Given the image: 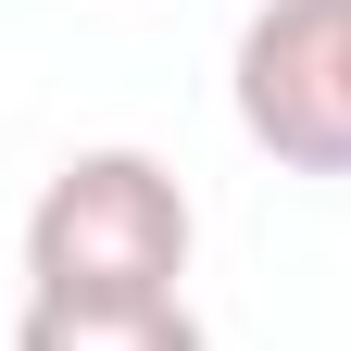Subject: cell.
Here are the masks:
<instances>
[{
    "label": "cell",
    "mask_w": 351,
    "mask_h": 351,
    "mask_svg": "<svg viewBox=\"0 0 351 351\" xmlns=\"http://www.w3.org/2000/svg\"><path fill=\"white\" fill-rule=\"evenodd\" d=\"M201 213L151 151H75L25 213V276L38 301H176Z\"/></svg>",
    "instance_id": "1"
},
{
    "label": "cell",
    "mask_w": 351,
    "mask_h": 351,
    "mask_svg": "<svg viewBox=\"0 0 351 351\" xmlns=\"http://www.w3.org/2000/svg\"><path fill=\"white\" fill-rule=\"evenodd\" d=\"M13 351H213V339L176 289V301H25Z\"/></svg>",
    "instance_id": "3"
},
{
    "label": "cell",
    "mask_w": 351,
    "mask_h": 351,
    "mask_svg": "<svg viewBox=\"0 0 351 351\" xmlns=\"http://www.w3.org/2000/svg\"><path fill=\"white\" fill-rule=\"evenodd\" d=\"M239 125L289 176H351V0H263L239 25Z\"/></svg>",
    "instance_id": "2"
}]
</instances>
